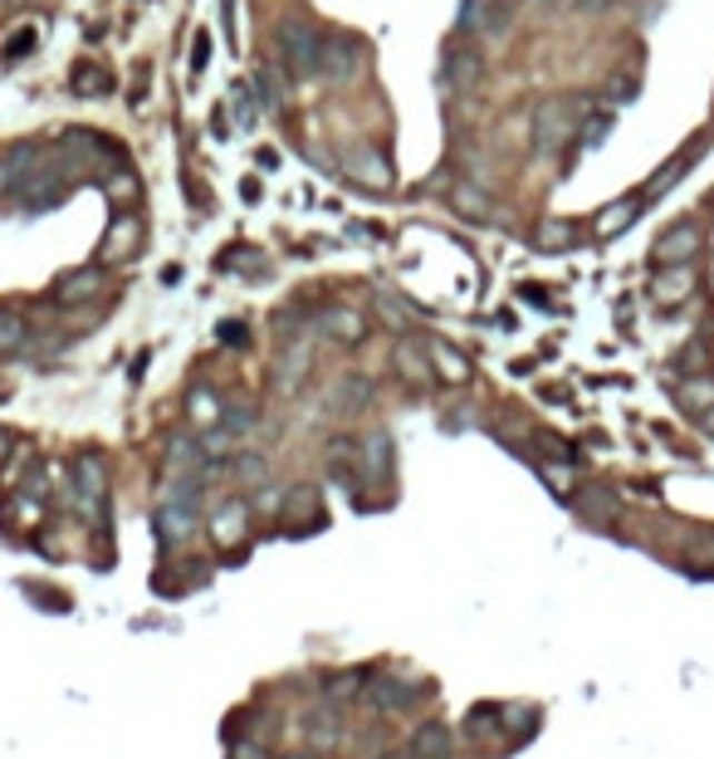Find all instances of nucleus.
Segmentation results:
<instances>
[{"label":"nucleus","mask_w":714,"mask_h":759,"mask_svg":"<svg viewBox=\"0 0 714 759\" xmlns=\"http://www.w3.org/2000/svg\"><path fill=\"white\" fill-rule=\"evenodd\" d=\"M593 114L583 93H568V98H544L534 108V152H563L577 132H583V118Z\"/></svg>","instance_id":"1"},{"label":"nucleus","mask_w":714,"mask_h":759,"mask_svg":"<svg viewBox=\"0 0 714 759\" xmlns=\"http://www.w3.org/2000/svg\"><path fill=\"white\" fill-rule=\"evenodd\" d=\"M49 162L65 171V177L79 181V171H89L98 162H108V167L122 162V147L113 138H103V132H93V128H69L65 138L49 147Z\"/></svg>","instance_id":"2"},{"label":"nucleus","mask_w":714,"mask_h":759,"mask_svg":"<svg viewBox=\"0 0 714 759\" xmlns=\"http://www.w3.org/2000/svg\"><path fill=\"white\" fill-rule=\"evenodd\" d=\"M73 510L83 514L89 524L103 530L108 524V465L98 451H83V456H73Z\"/></svg>","instance_id":"3"},{"label":"nucleus","mask_w":714,"mask_h":759,"mask_svg":"<svg viewBox=\"0 0 714 759\" xmlns=\"http://www.w3.org/2000/svg\"><path fill=\"white\" fill-rule=\"evenodd\" d=\"M363 59H367V49H363V40L357 34H348V30H318V73H324L328 83H353L357 73H363Z\"/></svg>","instance_id":"4"},{"label":"nucleus","mask_w":714,"mask_h":759,"mask_svg":"<svg viewBox=\"0 0 714 759\" xmlns=\"http://www.w3.org/2000/svg\"><path fill=\"white\" fill-rule=\"evenodd\" d=\"M279 49H285L289 79H309V73H318V30L309 20H285L279 24Z\"/></svg>","instance_id":"5"},{"label":"nucleus","mask_w":714,"mask_h":759,"mask_svg":"<svg viewBox=\"0 0 714 759\" xmlns=\"http://www.w3.org/2000/svg\"><path fill=\"white\" fill-rule=\"evenodd\" d=\"M343 171L357 181V187H367V191H391V162H387V152L381 147H373V142H353L348 152H343Z\"/></svg>","instance_id":"6"},{"label":"nucleus","mask_w":714,"mask_h":759,"mask_svg":"<svg viewBox=\"0 0 714 759\" xmlns=\"http://www.w3.org/2000/svg\"><path fill=\"white\" fill-rule=\"evenodd\" d=\"M69 187H73V177H65V171H59V167H34L30 177H24V181H20V187L10 191V196H16V201L24 206V211H49V206H59V201H65V196H69Z\"/></svg>","instance_id":"7"},{"label":"nucleus","mask_w":714,"mask_h":759,"mask_svg":"<svg viewBox=\"0 0 714 759\" xmlns=\"http://www.w3.org/2000/svg\"><path fill=\"white\" fill-rule=\"evenodd\" d=\"M700 245H705V226L700 220H675L671 230H661L656 245H651V260L656 265H685L700 255Z\"/></svg>","instance_id":"8"},{"label":"nucleus","mask_w":714,"mask_h":759,"mask_svg":"<svg viewBox=\"0 0 714 759\" xmlns=\"http://www.w3.org/2000/svg\"><path fill=\"white\" fill-rule=\"evenodd\" d=\"M426 686H411L406 677H373L367 681V701H373L381 716H406L416 701H422Z\"/></svg>","instance_id":"9"},{"label":"nucleus","mask_w":714,"mask_h":759,"mask_svg":"<svg viewBox=\"0 0 714 759\" xmlns=\"http://www.w3.org/2000/svg\"><path fill=\"white\" fill-rule=\"evenodd\" d=\"M103 294V265H79L54 279V304H89Z\"/></svg>","instance_id":"10"},{"label":"nucleus","mask_w":714,"mask_h":759,"mask_svg":"<svg viewBox=\"0 0 714 759\" xmlns=\"http://www.w3.org/2000/svg\"><path fill=\"white\" fill-rule=\"evenodd\" d=\"M353 461H357V471H363L367 481H391V465H397L391 436H387V432L363 436V441H357V451H353Z\"/></svg>","instance_id":"11"},{"label":"nucleus","mask_w":714,"mask_h":759,"mask_svg":"<svg viewBox=\"0 0 714 759\" xmlns=\"http://www.w3.org/2000/svg\"><path fill=\"white\" fill-rule=\"evenodd\" d=\"M314 328L324 338H334V343H363L367 338V318L357 309H348V304H328V309H318Z\"/></svg>","instance_id":"12"},{"label":"nucleus","mask_w":714,"mask_h":759,"mask_svg":"<svg viewBox=\"0 0 714 759\" xmlns=\"http://www.w3.org/2000/svg\"><path fill=\"white\" fill-rule=\"evenodd\" d=\"M138 245H142V220L138 216H113V226H108L98 255H103V265H122V260L138 255Z\"/></svg>","instance_id":"13"},{"label":"nucleus","mask_w":714,"mask_h":759,"mask_svg":"<svg viewBox=\"0 0 714 759\" xmlns=\"http://www.w3.org/2000/svg\"><path fill=\"white\" fill-rule=\"evenodd\" d=\"M426 358H430V377H440V383H450V387H465L470 383V358H465L455 343H446V338H430L426 343Z\"/></svg>","instance_id":"14"},{"label":"nucleus","mask_w":714,"mask_h":759,"mask_svg":"<svg viewBox=\"0 0 714 759\" xmlns=\"http://www.w3.org/2000/svg\"><path fill=\"white\" fill-rule=\"evenodd\" d=\"M695 294V265H656V279H651V299L656 304H685Z\"/></svg>","instance_id":"15"},{"label":"nucleus","mask_w":714,"mask_h":759,"mask_svg":"<svg viewBox=\"0 0 714 759\" xmlns=\"http://www.w3.org/2000/svg\"><path fill=\"white\" fill-rule=\"evenodd\" d=\"M245 534H250V500H226L211 514V539L220 549H236Z\"/></svg>","instance_id":"16"},{"label":"nucleus","mask_w":714,"mask_h":759,"mask_svg":"<svg viewBox=\"0 0 714 759\" xmlns=\"http://www.w3.org/2000/svg\"><path fill=\"white\" fill-rule=\"evenodd\" d=\"M309 367H314V343L309 338H294L289 353L275 363V392H299L304 377H309Z\"/></svg>","instance_id":"17"},{"label":"nucleus","mask_w":714,"mask_h":759,"mask_svg":"<svg viewBox=\"0 0 714 759\" xmlns=\"http://www.w3.org/2000/svg\"><path fill=\"white\" fill-rule=\"evenodd\" d=\"M167 475H211V456L201 451L196 436H171L167 441Z\"/></svg>","instance_id":"18"},{"label":"nucleus","mask_w":714,"mask_h":759,"mask_svg":"<svg viewBox=\"0 0 714 759\" xmlns=\"http://www.w3.org/2000/svg\"><path fill=\"white\" fill-rule=\"evenodd\" d=\"M485 79V59L475 55V49H450L446 55V83L450 89H475V83Z\"/></svg>","instance_id":"19"},{"label":"nucleus","mask_w":714,"mask_h":759,"mask_svg":"<svg viewBox=\"0 0 714 759\" xmlns=\"http://www.w3.org/2000/svg\"><path fill=\"white\" fill-rule=\"evenodd\" d=\"M69 89H73V98H103V93H113V73L103 65H93V59H83V65H73V73H69Z\"/></svg>","instance_id":"20"},{"label":"nucleus","mask_w":714,"mask_h":759,"mask_svg":"<svg viewBox=\"0 0 714 759\" xmlns=\"http://www.w3.org/2000/svg\"><path fill=\"white\" fill-rule=\"evenodd\" d=\"M700 152H705V142H695V147H691V152H685V157H671V162L661 167L656 177H651V187H646V196H642V201H661V196H666V191L675 187V181H681L685 171L695 167V157H700Z\"/></svg>","instance_id":"21"},{"label":"nucleus","mask_w":714,"mask_h":759,"mask_svg":"<svg viewBox=\"0 0 714 759\" xmlns=\"http://www.w3.org/2000/svg\"><path fill=\"white\" fill-rule=\"evenodd\" d=\"M450 755V730L440 720H426L411 735V759H446Z\"/></svg>","instance_id":"22"},{"label":"nucleus","mask_w":714,"mask_h":759,"mask_svg":"<svg viewBox=\"0 0 714 759\" xmlns=\"http://www.w3.org/2000/svg\"><path fill=\"white\" fill-rule=\"evenodd\" d=\"M24 343H30V318L20 309H10V304H0V358L24 353Z\"/></svg>","instance_id":"23"},{"label":"nucleus","mask_w":714,"mask_h":759,"mask_svg":"<svg viewBox=\"0 0 714 759\" xmlns=\"http://www.w3.org/2000/svg\"><path fill=\"white\" fill-rule=\"evenodd\" d=\"M450 206L460 211L465 220H495V201L485 196V187H475V181H465V187L450 191Z\"/></svg>","instance_id":"24"},{"label":"nucleus","mask_w":714,"mask_h":759,"mask_svg":"<svg viewBox=\"0 0 714 759\" xmlns=\"http://www.w3.org/2000/svg\"><path fill=\"white\" fill-rule=\"evenodd\" d=\"M642 211V196H622V201H612L607 211L597 216V236L602 240H612V236H622L626 226H632V216Z\"/></svg>","instance_id":"25"},{"label":"nucleus","mask_w":714,"mask_h":759,"mask_svg":"<svg viewBox=\"0 0 714 759\" xmlns=\"http://www.w3.org/2000/svg\"><path fill=\"white\" fill-rule=\"evenodd\" d=\"M367 402H373V383H367V377H343L338 392H334V412H338V416L363 412Z\"/></svg>","instance_id":"26"},{"label":"nucleus","mask_w":714,"mask_h":759,"mask_svg":"<svg viewBox=\"0 0 714 759\" xmlns=\"http://www.w3.org/2000/svg\"><path fill=\"white\" fill-rule=\"evenodd\" d=\"M534 240H538V250H568V245L577 240V226L573 220H563V216H544L538 220V230H534Z\"/></svg>","instance_id":"27"},{"label":"nucleus","mask_w":714,"mask_h":759,"mask_svg":"<svg viewBox=\"0 0 714 759\" xmlns=\"http://www.w3.org/2000/svg\"><path fill=\"white\" fill-rule=\"evenodd\" d=\"M397 367H401V377L406 383H426L430 377V358H426V348H416V343H397Z\"/></svg>","instance_id":"28"},{"label":"nucleus","mask_w":714,"mask_h":759,"mask_svg":"<svg viewBox=\"0 0 714 759\" xmlns=\"http://www.w3.org/2000/svg\"><path fill=\"white\" fill-rule=\"evenodd\" d=\"M187 412H191V422L216 426V422H220V412H226V407H220V397H216L211 387H196L191 397H187Z\"/></svg>","instance_id":"29"},{"label":"nucleus","mask_w":714,"mask_h":759,"mask_svg":"<svg viewBox=\"0 0 714 759\" xmlns=\"http://www.w3.org/2000/svg\"><path fill=\"white\" fill-rule=\"evenodd\" d=\"M289 520H318V490L314 485H294L285 500V524Z\"/></svg>","instance_id":"30"},{"label":"nucleus","mask_w":714,"mask_h":759,"mask_svg":"<svg viewBox=\"0 0 714 759\" xmlns=\"http://www.w3.org/2000/svg\"><path fill=\"white\" fill-rule=\"evenodd\" d=\"M230 471H236V481H245V485H265L269 481V461L255 456V451H236Z\"/></svg>","instance_id":"31"},{"label":"nucleus","mask_w":714,"mask_h":759,"mask_svg":"<svg viewBox=\"0 0 714 759\" xmlns=\"http://www.w3.org/2000/svg\"><path fill=\"white\" fill-rule=\"evenodd\" d=\"M255 422H260V416H255V407H226V412H220V432H226L230 441H236V446H240V436L245 432H255Z\"/></svg>","instance_id":"32"},{"label":"nucleus","mask_w":714,"mask_h":759,"mask_svg":"<svg viewBox=\"0 0 714 759\" xmlns=\"http://www.w3.org/2000/svg\"><path fill=\"white\" fill-rule=\"evenodd\" d=\"M103 191H108V201H132V196H138V171L132 167H118V171H108L103 177Z\"/></svg>","instance_id":"33"},{"label":"nucleus","mask_w":714,"mask_h":759,"mask_svg":"<svg viewBox=\"0 0 714 759\" xmlns=\"http://www.w3.org/2000/svg\"><path fill=\"white\" fill-rule=\"evenodd\" d=\"M681 402L691 412H710L714 407V377H691V383H681Z\"/></svg>","instance_id":"34"},{"label":"nucleus","mask_w":714,"mask_h":759,"mask_svg":"<svg viewBox=\"0 0 714 759\" xmlns=\"http://www.w3.org/2000/svg\"><path fill=\"white\" fill-rule=\"evenodd\" d=\"M34 45H40V34H34V24H24V30H16L6 45H0V59H6V65H20Z\"/></svg>","instance_id":"35"},{"label":"nucleus","mask_w":714,"mask_h":759,"mask_svg":"<svg viewBox=\"0 0 714 759\" xmlns=\"http://www.w3.org/2000/svg\"><path fill=\"white\" fill-rule=\"evenodd\" d=\"M377 314H381V324H391L401 338L411 334V324H406V309H401L397 299H391V294H377Z\"/></svg>","instance_id":"36"},{"label":"nucleus","mask_w":714,"mask_h":759,"mask_svg":"<svg viewBox=\"0 0 714 759\" xmlns=\"http://www.w3.org/2000/svg\"><path fill=\"white\" fill-rule=\"evenodd\" d=\"M607 132H612V118L607 114H587L583 118V132H577V138H583V147H602V142H607Z\"/></svg>","instance_id":"37"},{"label":"nucleus","mask_w":714,"mask_h":759,"mask_svg":"<svg viewBox=\"0 0 714 759\" xmlns=\"http://www.w3.org/2000/svg\"><path fill=\"white\" fill-rule=\"evenodd\" d=\"M357 691H363V677H357V671H343V677L328 681V701H353Z\"/></svg>","instance_id":"38"},{"label":"nucleus","mask_w":714,"mask_h":759,"mask_svg":"<svg viewBox=\"0 0 714 759\" xmlns=\"http://www.w3.org/2000/svg\"><path fill=\"white\" fill-rule=\"evenodd\" d=\"M236 118H240V128H255V118H260V108H255V89H236Z\"/></svg>","instance_id":"39"},{"label":"nucleus","mask_w":714,"mask_h":759,"mask_svg":"<svg viewBox=\"0 0 714 759\" xmlns=\"http://www.w3.org/2000/svg\"><path fill=\"white\" fill-rule=\"evenodd\" d=\"M499 726L509 730V735H519V730H528V726H534V710H524V706H509V710H504V720H499Z\"/></svg>","instance_id":"40"},{"label":"nucleus","mask_w":714,"mask_h":759,"mask_svg":"<svg viewBox=\"0 0 714 759\" xmlns=\"http://www.w3.org/2000/svg\"><path fill=\"white\" fill-rule=\"evenodd\" d=\"M309 735H314V745H334L338 726H334V720H309Z\"/></svg>","instance_id":"41"},{"label":"nucleus","mask_w":714,"mask_h":759,"mask_svg":"<svg viewBox=\"0 0 714 759\" xmlns=\"http://www.w3.org/2000/svg\"><path fill=\"white\" fill-rule=\"evenodd\" d=\"M470 730H475V735H495V730H499V720H495V710H475V720H470Z\"/></svg>","instance_id":"42"},{"label":"nucleus","mask_w":714,"mask_h":759,"mask_svg":"<svg viewBox=\"0 0 714 759\" xmlns=\"http://www.w3.org/2000/svg\"><path fill=\"white\" fill-rule=\"evenodd\" d=\"M583 505L593 510V514H612V510H617V500H612V495H597V490H593V495H583Z\"/></svg>","instance_id":"43"},{"label":"nucleus","mask_w":714,"mask_h":759,"mask_svg":"<svg viewBox=\"0 0 714 759\" xmlns=\"http://www.w3.org/2000/svg\"><path fill=\"white\" fill-rule=\"evenodd\" d=\"M206 59H211V40H206V34H196V55H191V69L201 73V69H206Z\"/></svg>","instance_id":"44"},{"label":"nucleus","mask_w":714,"mask_h":759,"mask_svg":"<svg viewBox=\"0 0 714 759\" xmlns=\"http://www.w3.org/2000/svg\"><path fill=\"white\" fill-rule=\"evenodd\" d=\"M220 343H230V348H240V343H245V324H220Z\"/></svg>","instance_id":"45"},{"label":"nucleus","mask_w":714,"mask_h":759,"mask_svg":"<svg viewBox=\"0 0 714 759\" xmlns=\"http://www.w3.org/2000/svg\"><path fill=\"white\" fill-rule=\"evenodd\" d=\"M10 191H16V171H10V162L0 157V196H10Z\"/></svg>","instance_id":"46"},{"label":"nucleus","mask_w":714,"mask_h":759,"mask_svg":"<svg viewBox=\"0 0 714 759\" xmlns=\"http://www.w3.org/2000/svg\"><path fill=\"white\" fill-rule=\"evenodd\" d=\"M577 6H583V10H593V16H597V10H612V6H617V0H577Z\"/></svg>","instance_id":"47"},{"label":"nucleus","mask_w":714,"mask_h":759,"mask_svg":"<svg viewBox=\"0 0 714 759\" xmlns=\"http://www.w3.org/2000/svg\"><path fill=\"white\" fill-rule=\"evenodd\" d=\"M6 456H10V432L0 426V461H6Z\"/></svg>","instance_id":"48"},{"label":"nucleus","mask_w":714,"mask_h":759,"mask_svg":"<svg viewBox=\"0 0 714 759\" xmlns=\"http://www.w3.org/2000/svg\"><path fill=\"white\" fill-rule=\"evenodd\" d=\"M700 422H705V432L714 436V407H710V412H700Z\"/></svg>","instance_id":"49"},{"label":"nucleus","mask_w":714,"mask_h":759,"mask_svg":"<svg viewBox=\"0 0 714 759\" xmlns=\"http://www.w3.org/2000/svg\"><path fill=\"white\" fill-rule=\"evenodd\" d=\"M6 6H30V0H6Z\"/></svg>","instance_id":"50"},{"label":"nucleus","mask_w":714,"mask_h":759,"mask_svg":"<svg viewBox=\"0 0 714 759\" xmlns=\"http://www.w3.org/2000/svg\"><path fill=\"white\" fill-rule=\"evenodd\" d=\"M381 759H411V755H381Z\"/></svg>","instance_id":"51"},{"label":"nucleus","mask_w":714,"mask_h":759,"mask_svg":"<svg viewBox=\"0 0 714 759\" xmlns=\"http://www.w3.org/2000/svg\"><path fill=\"white\" fill-rule=\"evenodd\" d=\"M289 759H309V755H289Z\"/></svg>","instance_id":"52"}]
</instances>
